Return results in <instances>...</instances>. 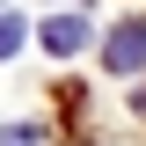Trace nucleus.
Instances as JSON below:
<instances>
[{"label":"nucleus","mask_w":146,"mask_h":146,"mask_svg":"<svg viewBox=\"0 0 146 146\" xmlns=\"http://www.w3.org/2000/svg\"><path fill=\"white\" fill-rule=\"evenodd\" d=\"M102 66L110 73H139L146 66V22H117V36L102 44Z\"/></svg>","instance_id":"1"},{"label":"nucleus","mask_w":146,"mask_h":146,"mask_svg":"<svg viewBox=\"0 0 146 146\" xmlns=\"http://www.w3.org/2000/svg\"><path fill=\"white\" fill-rule=\"evenodd\" d=\"M80 44H88V22H80V15H51V22H44V51H51V58H73Z\"/></svg>","instance_id":"2"},{"label":"nucleus","mask_w":146,"mask_h":146,"mask_svg":"<svg viewBox=\"0 0 146 146\" xmlns=\"http://www.w3.org/2000/svg\"><path fill=\"white\" fill-rule=\"evenodd\" d=\"M15 51H22V22L0 7V58H15Z\"/></svg>","instance_id":"3"},{"label":"nucleus","mask_w":146,"mask_h":146,"mask_svg":"<svg viewBox=\"0 0 146 146\" xmlns=\"http://www.w3.org/2000/svg\"><path fill=\"white\" fill-rule=\"evenodd\" d=\"M0 146H44V131H36V124H7V131H0Z\"/></svg>","instance_id":"4"}]
</instances>
